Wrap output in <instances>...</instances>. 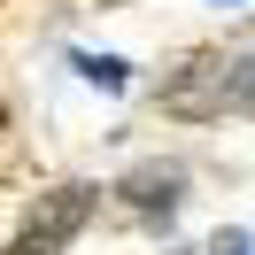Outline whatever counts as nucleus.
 <instances>
[{
    "instance_id": "obj_1",
    "label": "nucleus",
    "mask_w": 255,
    "mask_h": 255,
    "mask_svg": "<svg viewBox=\"0 0 255 255\" xmlns=\"http://www.w3.org/2000/svg\"><path fill=\"white\" fill-rule=\"evenodd\" d=\"M162 109H170V116H186V124H209V116H224V109H232V54H224V47L186 54V70L162 85Z\"/></svg>"
},
{
    "instance_id": "obj_2",
    "label": "nucleus",
    "mask_w": 255,
    "mask_h": 255,
    "mask_svg": "<svg viewBox=\"0 0 255 255\" xmlns=\"http://www.w3.org/2000/svg\"><path fill=\"white\" fill-rule=\"evenodd\" d=\"M85 217H93V186H54V193H39V209L23 217V232L0 255H62Z\"/></svg>"
},
{
    "instance_id": "obj_3",
    "label": "nucleus",
    "mask_w": 255,
    "mask_h": 255,
    "mask_svg": "<svg viewBox=\"0 0 255 255\" xmlns=\"http://www.w3.org/2000/svg\"><path fill=\"white\" fill-rule=\"evenodd\" d=\"M116 193H124L139 217H170V209H178V193H186V178H178L170 162H139V170H131Z\"/></svg>"
},
{
    "instance_id": "obj_4",
    "label": "nucleus",
    "mask_w": 255,
    "mask_h": 255,
    "mask_svg": "<svg viewBox=\"0 0 255 255\" xmlns=\"http://www.w3.org/2000/svg\"><path fill=\"white\" fill-rule=\"evenodd\" d=\"M70 70H78L85 85H101V93H124V85H131V70L116 62V54H78V62H70Z\"/></svg>"
},
{
    "instance_id": "obj_5",
    "label": "nucleus",
    "mask_w": 255,
    "mask_h": 255,
    "mask_svg": "<svg viewBox=\"0 0 255 255\" xmlns=\"http://www.w3.org/2000/svg\"><path fill=\"white\" fill-rule=\"evenodd\" d=\"M232 109H255V54H232Z\"/></svg>"
},
{
    "instance_id": "obj_6",
    "label": "nucleus",
    "mask_w": 255,
    "mask_h": 255,
    "mask_svg": "<svg viewBox=\"0 0 255 255\" xmlns=\"http://www.w3.org/2000/svg\"><path fill=\"white\" fill-rule=\"evenodd\" d=\"M209 255H248V232H217V240H209Z\"/></svg>"
},
{
    "instance_id": "obj_7",
    "label": "nucleus",
    "mask_w": 255,
    "mask_h": 255,
    "mask_svg": "<svg viewBox=\"0 0 255 255\" xmlns=\"http://www.w3.org/2000/svg\"><path fill=\"white\" fill-rule=\"evenodd\" d=\"M0 131H8V109H0Z\"/></svg>"
}]
</instances>
